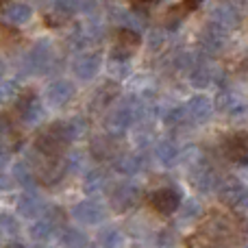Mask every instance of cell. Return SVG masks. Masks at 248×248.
<instances>
[{
  "instance_id": "12",
  "label": "cell",
  "mask_w": 248,
  "mask_h": 248,
  "mask_svg": "<svg viewBox=\"0 0 248 248\" xmlns=\"http://www.w3.org/2000/svg\"><path fill=\"white\" fill-rule=\"evenodd\" d=\"M17 113L20 118L24 120L26 124H37L39 120L44 118V105H42V98L37 94H26V96H20L16 105Z\"/></svg>"
},
{
  "instance_id": "39",
  "label": "cell",
  "mask_w": 248,
  "mask_h": 248,
  "mask_svg": "<svg viewBox=\"0 0 248 248\" xmlns=\"http://www.w3.org/2000/svg\"><path fill=\"white\" fill-rule=\"evenodd\" d=\"M202 0H185L183 4H181V9H183V13H187V11H194V9L201 4Z\"/></svg>"
},
{
  "instance_id": "5",
  "label": "cell",
  "mask_w": 248,
  "mask_h": 248,
  "mask_svg": "<svg viewBox=\"0 0 248 248\" xmlns=\"http://www.w3.org/2000/svg\"><path fill=\"white\" fill-rule=\"evenodd\" d=\"M141 201V187L137 183H120L111 192V205L116 211H128Z\"/></svg>"
},
{
  "instance_id": "38",
  "label": "cell",
  "mask_w": 248,
  "mask_h": 248,
  "mask_svg": "<svg viewBox=\"0 0 248 248\" xmlns=\"http://www.w3.org/2000/svg\"><path fill=\"white\" fill-rule=\"evenodd\" d=\"M9 131H11V122L7 120V116H4V113H0V137L9 135Z\"/></svg>"
},
{
  "instance_id": "32",
  "label": "cell",
  "mask_w": 248,
  "mask_h": 248,
  "mask_svg": "<svg viewBox=\"0 0 248 248\" xmlns=\"http://www.w3.org/2000/svg\"><path fill=\"white\" fill-rule=\"evenodd\" d=\"M92 39H94V35H92L87 29H77L68 37V44H70V48H85Z\"/></svg>"
},
{
  "instance_id": "26",
  "label": "cell",
  "mask_w": 248,
  "mask_h": 248,
  "mask_svg": "<svg viewBox=\"0 0 248 248\" xmlns=\"http://www.w3.org/2000/svg\"><path fill=\"white\" fill-rule=\"evenodd\" d=\"M87 242V235L74 227H65L59 231V244L63 248H83Z\"/></svg>"
},
{
  "instance_id": "28",
  "label": "cell",
  "mask_w": 248,
  "mask_h": 248,
  "mask_svg": "<svg viewBox=\"0 0 248 248\" xmlns=\"http://www.w3.org/2000/svg\"><path fill=\"white\" fill-rule=\"evenodd\" d=\"M218 78V70L211 65H196L192 70V85L194 87H207Z\"/></svg>"
},
{
  "instance_id": "4",
  "label": "cell",
  "mask_w": 248,
  "mask_h": 248,
  "mask_svg": "<svg viewBox=\"0 0 248 248\" xmlns=\"http://www.w3.org/2000/svg\"><path fill=\"white\" fill-rule=\"evenodd\" d=\"M218 196L220 201L224 202L227 207H233V209H244L246 207V185L242 183L240 179H224L222 183H218Z\"/></svg>"
},
{
  "instance_id": "9",
  "label": "cell",
  "mask_w": 248,
  "mask_h": 248,
  "mask_svg": "<svg viewBox=\"0 0 248 248\" xmlns=\"http://www.w3.org/2000/svg\"><path fill=\"white\" fill-rule=\"evenodd\" d=\"M198 46H201V50L205 52L207 57L218 55V52H222L224 46H227V31H222V29H218V26L209 24L205 31H202Z\"/></svg>"
},
{
  "instance_id": "35",
  "label": "cell",
  "mask_w": 248,
  "mask_h": 248,
  "mask_svg": "<svg viewBox=\"0 0 248 248\" xmlns=\"http://www.w3.org/2000/svg\"><path fill=\"white\" fill-rule=\"evenodd\" d=\"M0 233L17 235V233H20V224H17V220L9 214H0Z\"/></svg>"
},
{
  "instance_id": "44",
  "label": "cell",
  "mask_w": 248,
  "mask_h": 248,
  "mask_svg": "<svg viewBox=\"0 0 248 248\" xmlns=\"http://www.w3.org/2000/svg\"><path fill=\"white\" fill-rule=\"evenodd\" d=\"M85 248H94V246H85Z\"/></svg>"
},
{
  "instance_id": "40",
  "label": "cell",
  "mask_w": 248,
  "mask_h": 248,
  "mask_svg": "<svg viewBox=\"0 0 248 248\" xmlns=\"http://www.w3.org/2000/svg\"><path fill=\"white\" fill-rule=\"evenodd\" d=\"M7 163H9V148H4V146L0 144V170H2Z\"/></svg>"
},
{
  "instance_id": "33",
  "label": "cell",
  "mask_w": 248,
  "mask_h": 248,
  "mask_svg": "<svg viewBox=\"0 0 248 248\" xmlns=\"http://www.w3.org/2000/svg\"><path fill=\"white\" fill-rule=\"evenodd\" d=\"M16 98H20V85L16 81H4L0 85V103H11Z\"/></svg>"
},
{
  "instance_id": "10",
  "label": "cell",
  "mask_w": 248,
  "mask_h": 248,
  "mask_svg": "<svg viewBox=\"0 0 248 248\" xmlns=\"http://www.w3.org/2000/svg\"><path fill=\"white\" fill-rule=\"evenodd\" d=\"M100 63H103V57L98 52H85V55H78L74 59L72 72L78 81H92V78L98 74Z\"/></svg>"
},
{
  "instance_id": "11",
  "label": "cell",
  "mask_w": 248,
  "mask_h": 248,
  "mask_svg": "<svg viewBox=\"0 0 248 248\" xmlns=\"http://www.w3.org/2000/svg\"><path fill=\"white\" fill-rule=\"evenodd\" d=\"M202 233H205V237L209 242H227L229 237L233 235V224L229 218H224V216H209V220L205 222V227H202Z\"/></svg>"
},
{
  "instance_id": "3",
  "label": "cell",
  "mask_w": 248,
  "mask_h": 248,
  "mask_svg": "<svg viewBox=\"0 0 248 248\" xmlns=\"http://www.w3.org/2000/svg\"><path fill=\"white\" fill-rule=\"evenodd\" d=\"M61 220H63V211L57 209V207H50V209L44 211V216H37L33 224H31L29 233L35 242H46L55 235V231L61 227Z\"/></svg>"
},
{
  "instance_id": "16",
  "label": "cell",
  "mask_w": 248,
  "mask_h": 248,
  "mask_svg": "<svg viewBox=\"0 0 248 248\" xmlns=\"http://www.w3.org/2000/svg\"><path fill=\"white\" fill-rule=\"evenodd\" d=\"M72 98H74V85L68 78L52 81L46 90V100L52 107H63V105H68Z\"/></svg>"
},
{
  "instance_id": "42",
  "label": "cell",
  "mask_w": 248,
  "mask_h": 248,
  "mask_svg": "<svg viewBox=\"0 0 248 248\" xmlns=\"http://www.w3.org/2000/svg\"><path fill=\"white\" fill-rule=\"evenodd\" d=\"M4 72H7V65H4V61L0 59V78L4 77Z\"/></svg>"
},
{
  "instance_id": "6",
  "label": "cell",
  "mask_w": 248,
  "mask_h": 248,
  "mask_svg": "<svg viewBox=\"0 0 248 248\" xmlns=\"http://www.w3.org/2000/svg\"><path fill=\"white\" fill-rule=\"evenodd\" d=\"M72 216H74V220H78L81 224H100L107 218V209H105L98 201H83V202L74 205Z\"/></svg>"
},
{
  "instance_id": "19",
  "label": "cell",
  "mask_w": 248,
  "mask_h": 248,
  "mask_svg": "<svg viewBox=\"0 0 248 248\" xmlns=\"http://www.w3.org/2000/svg\"><path fill=\"white\" fill-rule=\"evenodd\" d=\"M150 205L159 211V214H174L181 205V196L170 187H163V189H157V192L150 196Z\"/></svg>"
},
{
  "instance_id": "15",
  "label": "cell",
  "mask_w": 248,
  "mask_h": 248,
  "mask_svg": "<svg viewBox=\"0 0 248 248\" xmlns=\"http://www.w3.org/2000/svg\"><path fill=\"white\" fill-rule=\"evenodd\" d=\"M65 159L61 157H44V161L39 163V179L44 185H55L63 179L65 174Z\"/></svg>"
},
{
  "instance_id": "18",
  "label": "cell",
  "mask_w": 248,
  "mask_h": 248,
  "mask_svg": "<svg viewBox=\"0 0 248 248\" xmlns=\"http://www.w3.org/2000/svg\"><path fill=\"white\" fill-rule=\"evenodd\" d=\"M209 24L218 26V29H222V31H227L229 33L231 29H235V26L240 24V13H237V7H233V4H218V7H214Z\"/></svg>"
},
{
  "instance_id": "45",
  "label": "cell",
  "mask_w": 248,
  "mask_h": 248,
  "mask_svg": "<svg viewBox=\"0 0 248 248\" xmlns=\"http://www.w3.org/2000/svg\"><path fill=\"white\" fill-rule=\"evenodd\" d=\"M2 2H4V0H0V4H2Z\"/></svg>"
},
{
  "instance_id": "31",
  "label": "cell",
  "mask_w": 248,
  "mask_h": 248,
  "mask_svg": "<svg viewBox=\"0 0 248 248\" xmlns=\"http://www.w3.org/2000/svg\"><path fill=\"white\" fill-rule=\"evenodd\" d=\"M181 220H185V222H194V220L201 218L202 214V207L198 201H194V198H189V201L181 202Z\"/></svg>"
},
{
  "instance_id": "36",
  "label": "cell",
  "mask_w": 248,
  "mask_h": 248,
  "mask_svg": "<svg viewBox=\"0 0 248 248\" xmlns=\"http://www.w3.org/2000/svg\"><path fill=\"white\" fill-rule=\"evenodd\" d=\"M100 237H103V246L105 248H118V246L122 244V235L116 231V229H109V231H105Z\"/></svg>"
},
{
  "instance_id": "23",
  "label": "cell",
  "mask_w": 248,
  "mask_h": 248,
  "mask_svg": "<svg viewBox=\"0 0 248 248\" xmlns=\"http://www.w3.org/2000/svg\"><path fill=\"white\" fill-rule=\"evenodd\" d=\"M141 166H144V161H141V155H137V153H126L113 161V170L120 172L124 176L137 174L141 170Z\"/></svg>"
},
{
  "instance_id": "29",
  "label": "cell",
  "mask_w": 248,
  "mask_h": 248,
  "mask_svg": "<svg viewBox=\"0 0 248 248\" xmlns=\"http://www.w3.org/2000/svg\"><path fill=\"white\" fill-rule=\"evenodd\" d=\"M63 128H65L68 140L74 141V140H81V137L87 133V128H90V126H87L85 118L77 116V118H70V120H63Z\"/></svg>"
},
{
  "instance_id": "7",
  "label": "cell",
  "mask_w": 248,
  "mask_h": 248,
  "mask_svg": "<svg viewBox=\"0 0 248 248\" xmlns=\"http://www.w3.org/2000/svg\"><path fill=\"white\" fill-rule=\"evenodd\" d=\"M216 109H218L220 113H224V116L229 118H244L246 116V103L244 98H242L240 94H235V92H220L218 98H216Z\"/></svg>"
},
{
  "instance_id": "30",
  "label": "cell",
  "mask_w": 248,
  "mask_h": 248,
  "mask_svg": "<svg viewBox=\"0 0 248 248\" xmlns=\"http://www.w3.org/2000/svg\"><path fill=\"white\" fill-rule=\"evenodd\" d=\"M118 48L120 50H126L131 52L135 46H140V33H135V31L131 29H118Z\"/></svg>"
},
{
  "instance_id": "43",
  "label": "cell",
  "mask_w": 248,
  "mask_h": 248,
  "mask_svg": "<svg viewBox=\"0 0 248 248\" xmlns=\"http://www.w3.org/2000/svg\"><path fill=\"white\" fill-rule=\"evenodd\" d=\"M4 248H24L22 244H16V242H13V244H9V246H4Z\"/></svg>"
},
{
  "instance_id": "37",
  "label": "cell",
  "mask_w": 248,
  "mask_h": 248,
  "mask_svg": "<svg viewBox=\"0 0 248 248\" xmlns=\"http://www.w3.org/2000/svg\"><path fill=\"white\" fill-rule=\"evenodd\" d=\"M185 118V113H183V109H179V107H174V109H168L166 113H163V122L168 124V126H176L181 120Z\"/></svg>"
},
{
  "instance_id": "8",
  "label": "cell",
  "mask_w": 248,
  "mask_h": 248,
  "mask_svg": "<svg viewBox=\"0 0 248 248\" xmlns=\"http://www.w3.org/2000/svg\"><path fill=\"white\" fill-rule=\"evenodd\" d=\"M183 113H185V118H189L192 122L205 124V122L211 120V116H214V103L202 94L192 96V98L187 100V105H185Z\"/></svg>"
},
{
  "instance_id": "41",
  "label": "cell",
  "mask_w": 248,
  "mask_h": 248,
  "mask_svg": "<svg viewBox=\"0 0 248 248\" xmlns=\"http://www.w3.org/2000/svg\"><path fill=\"white\" fill-rule=\"evenodd\" d=\"M153 2H155V0H131V4L137 9V11H140V9H144V7H148V4H153Z\"/></svg>"
},
{
  "instance_id": "1",
  "label": "cell",
  "mask_w": 248,
  "mask_h": 248,
  "mask_svg": "<svg viewBox=\"0 0 248 248\" xmlns=\"http://www.w3.org/2000/svg\"><path fill=\"white\" fill-rule=\"evenodd\" d=\"M141 116V103L137 98H126L105 118V128L109 135H124L133 124L137 122V118Z\"/></svg>"
},
{
  "instance_id": "2",
  "label": "cell",
  "mask_w": 248,
  "mask_h": 248,
  "mask_svg": "<svg viewBox=\"0 0 248 248\" xmlns=\"http://www.w3.org/2000/svg\"><path fill=\"white\" fill-rule=\"evenodd\" d=\"M70 144H72V141L65 135L63 122H55L35 140V150L42 153L44 157H61V153H63Z\"/></svg>"
},
{
  "instance_id": "27",
  "label": "cell",
  "mask_w": 248,
  "mask_h": 248,
  "mask_svg": "<svg viewBox=\"0 0 248 248\" xmlns=\"http://www.w3.org/2000/svg\"><path fill=\"white\" fill-rule=\"evenodd\" d=\"M105 185H107V172L96 168V170L87 172V176L83 179V189L87 194H96V192H103Z\"/></svg>"
},
{
  "instance_id": "25",
  "label": "cell",
  "mask_w": 248,
  "mask_h": 248,
  "mask_svg": "<svg viewBox=\"0 0 248 248\" xmlns=\"http://www.w3.org/2000/svg\"><path fill=\"white\" fill-rule=\"evenodd\" d=\"M11 172H13V179H16L24 189H33V187H35V183H37V176H35L33 168H31L26 161H17V163H13Z\"/></svg>"
},
{
  "instance_id": "20",
  "label": "cell",
  "mask_w": 248,
  "mask_h": 248,
  "mask_svg": "<svg viewBox=\"0 0 248 248\" xmlns=\"http://www.w3.org/2000/svg\"><path fill=\"white\" fill-rule=\"evenodd\" d=\"M192 183L201 192H211L218 187V176L207 163H198V166H192Z\"/></svg>"
},
{
  "instance_id": "13",
  "label": "cell",
  "mask_w": 248,
  "mask_h": 248,
  "mask_svg": "<svg viewBox=\"0 0 248 248\" xmlns=\"http://www.w3.org/2000/svg\"><path fill=\"white\" fill-rule=\"evenodd\" d=\"M52 63V46L50 42H37L26 55V65L31 72H44Z\"/></svg>"
},
{
  "instance_id": "22",
  "label": "cell",
  "mask_w": 248,
  "mask_h": 248,
  "mask_svg": "<svg viewBox=\"0 0 248 248\" xmlns=\"http://www.w3.org/2000/svg\"><path fill=\"white\" fill-rule=\"evenodd\" d=\"M42 209L44 202L37 194L26 192L17 198V211H20L22 218H37V216H42Z\"/></svg>"
},
{
  "instance_id": "14",
  "label": "cell",
  "mask_w": 248,
  "mask_h": 248,
  "mask_svg": "<svg viewBox=\"0 0 248 248\" xmlns=\"http://www.w3.org/2000/svg\"><path fill=\"white\" fill-rule=\"evenodd\" d=\"M224 155L231 159L233 163L244 168L246 161H248V140H246V133L240 131V133H233L231 137L227 140L224 144Z\"/></svg>"
},
{
  "instance_id": "17",
  "label": "cell",
  "mask_w": 248,
  "mask_h": 248,
  "mask_svg": "<svg viewBox=\"0 0 248 248\" xmlns=\"http://www.w3.org/2000/svg\"><path fill=\"white\" fill-rule=\"evenodd\" d=\"M118 96H120V85H118L116 81H107L105 85H100L98 90L94 92L90 109L92 111H105L107 107H111Z\"/></svg>"
},
{
  "instance_id": "34",
  "label": "cell",
  "mask_w": 248,
  "mask_h": 248,
  "mask_svg": "<svg viewBox=\"0 0 248 248\" xmlns=\"http://www.w3.org/2000/svg\"><path fill=\"white\" fill-rule=\"evenodd\" d=\"M92 150H94L96 157L109 159L113 155V144L109 141V137H98V140H94V144H92Z\"/></svg>"
},
{
  "instance_id": "24",
  "label": "cell",
  "mask_w": 248,
  "mask_h": 248,
  "mask_svg": "<svg viewBox=\"0 0 248 248\" xmlns=\"http://www.w3.org/2000/svg\"><path fill=\"white\" fill-rule=\"evenodd\" d=\"M155 155H157L159 163H161V166H166V168L174 166V163L181 159V150H179V146H176L174 141H170V140L159 141L157 148H155Z\"/></svg>"
},
{
  "instance_id": "21",
  "label": "cell",
  "mask_w": 248,
  "mask_h": 248,
  "mask_svg": "<svg viewBox=\"0 0 248 248\" xmlns=\"http://www.w3.org/2000/svg\"><path fill=\"white\" fill-rule=\"evenodd\" d=\"M31 16H33V9L26 2H9L7 7L2 9V20L13 26L26 24V22L31 20Z\"/></svg>"
}]
</instances>
